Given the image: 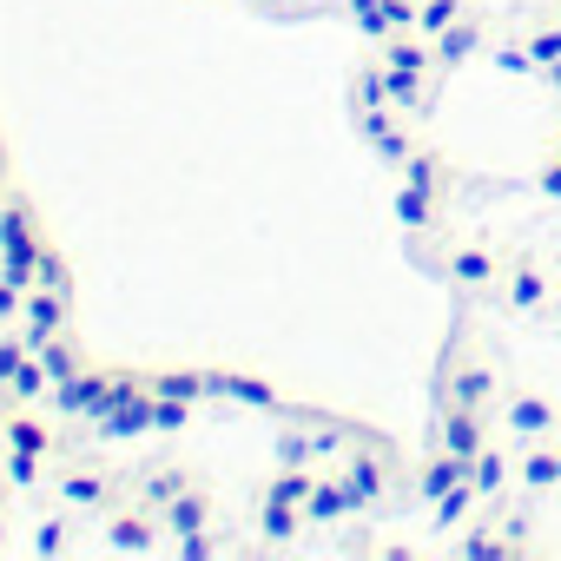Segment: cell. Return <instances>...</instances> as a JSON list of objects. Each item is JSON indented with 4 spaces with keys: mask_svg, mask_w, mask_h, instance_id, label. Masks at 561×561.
Listing matches in <instances>:
<instances>
[{
    "mask_svg": "<svg viewBox=\"0 0 561 561\" xmlns=\"http://www.w3.org/2000/svg\"><path fill=\"white\" fill-rule=\"evenodd\" d=\"M436 397H456V403H476V410H495V364L482 351H462V337L443 351V383Z\"/></svg>",
    "mask_w": 561,
    "mask_h": 561,
    "instance_id": "cell-1",
    "label": "cell"
},
{
    "mask_svg": "<svg viewBox=\"0 0 561 561\" xmlns=\"http://www.w3.org/2000/svg\"><path fill=\"white\" fill-rule=\"evenodd\" d=\"M561 291H554V277H548V264L535 257V251H515L508 264H502V305L515 311V318H535V311H548Z\"/></svg>",
    "mask_w": 561,
    "mask_h": 561,
    "instance_id": "cell-2",
    "label": "cell"
},
{
    "mask_svg": "<svg viewBox=\"0 0 561 561\" xmlns=\"http://www.w3.org/2000/svg\"><path fill=\"white\" fill-rule=\"evenodd\" d=\"M502 251L495 244H449L443 251V277L462 291V298H489V291H502Z\"/></svg>",
    "mask_w": 561,
    "mask_h": 561,
    "instance_id": "cell-3",
    "label": "cell"
},
{
    "mask_svg": "<svg viewBox=\"0 0 561 561\" xmlns=\"http://www.w3.org/2000/svg\"><path fill=\"white\" fill-rule=\"evenodd\" d=\"M113 397H119V370H73V377L54 383L60 416H87V423H100L113 410Z\"/></svg>",
    "mask_w": 561,
    "mask_h": 561,
    "instance_id": "cell-4",
    "label": "cell"
},
{
    "mask_svg": "<svg viewBox=\"0 0 561 561\" xmlns=\"http://www.w3.org/2000/svg\"><path fill=\"white\" fill-rule=\"evenodd\" d=\"M489 430H495V416H489V410H476V403H456V397H436V443H443V449H456V456H476V449L489 443Z\"/></svg>",
    "mask_w": 561,
    "mask_h": 561,
    "instance_id": "cell-5",
    "label": "cell"
},
{
    "mask_svg": "<svg viewBox=\"0 0 561 561\" xmlns=\"http://www.w3.org/2000/svg\"><path fill=\"white\" fill-rule=\"evenodd\" d=\"M165 528L179 535V554H211L218 541L205 535L211 528V495L205 489H179L172 502H165Z\"/></svg>",
    "mask_w": 561,
    "mask_h": 561,
    "instance_id": "cell-6",
    "label": "cell"
},
{
    "mask_svg": "<svg viewBox=\"0 0 561 561\" xmlns=\"http://www.w3.org/2000/svg\"><path fill=\"white\" fill-rule=\"evenodd\" d=\"M502 430L515 443H535V436H561V416H554V403L541 390H508L502 397Z\"/></svg>",
    "mask_w": 561,
    "mask_h": 561,
    "instance_id": "cell-7",
    "label": "cell"
},
{
    "mask_svg": "<svg viewBox=\"0 0 561 561\" xmlns=\"http://www.w3.org/2000/svg\"><path fill=\"white\" fill-rule=\"evenodd\" d=\"M67 285H34L27 291V305H21V337L27 344H47V337H60L67 331Z\"/></svg>",
    "mask_w": 561,
    "mask_h": 561,
    "instance_id": "cell-8",
    "label": "cell"
},
{
    "mask_svg": "<svg viewBox=\"0 0 561 561\" xmlns=\"http://www.w3.org/2000/svg\"><path fill=\"white\" fill-rule=\"evenodd\" d=\"M482 41H489V21L469 8L456 27H443V34L430 41V47H436V73H456L462 60H476V54H482Z\"/></svg>",
    "mask_w": 561,
    "mask_h": 561,
    "instance_id": "cell-9",
    "label": "cell"
},
{
    "mask_svg": "<svg viewBox=\"0 0 561 561\" xmlns=\"http://www.w3.org/2000/svg\"><path fill=\"white\" fill-rule=\"evenodd\" d=\"M211 397H231L244 410H285V390L257 370H211Z\"/></svg>",
    "mask_w": 561,
    "mask_h": 561,
    "instance_id": "cell-10",
    "label": "cell"
},
{
    "mask_svg": "<svg viewBox=\"0 0 561 561\" xmlns=\"http://www.w3.org/2000/svg\"><path fill=\"white\" fill-rule=\"evenodd\" d=\"M515 476H522V489H535V495L561 489V449H554V436H535V443H522V462H515Z\"/></svg>",
    "mask_w": 561,
    "mask_h": 561,
    "instance_id": "cell-11",
    "label": "cell"
},
{
    "mask_svg": "<svg viewBox=\"0 0 561 561\" xmlns=\"http://www.w3.org/2000/svg\"><path fill=\"white\" fill-rule=\"evenodd\" d=\"M462 476H469V456H456V449H443V443H436V449L423 456V469H416V495H423V502H436V495H449Z\"/></svg>",
    "mask_w": 561,
    "mask_h": 561,
    "instance_id": "cell-12",
    "label": "cell"
},
{
    "mask_svg": "<svg viewBox=\"0 0 561 561\" xmlns=\"http://www.w3.org/2000/svg\"><path fill=\"white\" fill-rule=\"evenodd\" d=\"M305 515H311V522H344V515H357V495H351L344 469H324V476L311 482V502H305Z\"/></svg>",
    "mask_w": 561,
    "mask_h": 561,
    "instance_id": "cell-13",
    "label": "cell"
},
{
    "mask_svg": "<svg viewBox=\"0 0 561 561\" xmlns=\"http://www.w3.org/2000/svg\"><path fill=\"white\" fill-rule=\"evenodd\" d=\"M502 528H508V522H502ZM502 528L462 535V554H469V561H522V554H535V541L522 535V522H515V535H502Z\"/></svg>",
    "mask_w": 561,
    "mask_h": 561,
    "instance_id": "cell-14",
    "label": "cell"
},
{
    "mask_svg": "<svg viewBox=\"0 0 561 561\" xmlns=\"http://www.w3.org/2000/svg\"><path fill=\"white\" fill-rule=\"evenodd\" d=\"M397 218H403V231H436V218H443V192H423V185L397 179Z\"/></svg>",
    "mask_w": 561,
    "mask_h": 561,
    "instance_id": "cell-15",
    "label": "cell"
},
{
    "mask_svg": "<svg viewBox=\"0 0 561 561\" xmlns=\"http://www.w3.org/2000/svg\"><path fill=\"white\" fill-rule=\"evenodd\" d=\"M397 179H410V185H423V192H443V198H449V185H456L449 159H443V152H430V146H416V152L397 165Z\"/></svg>",
    "mask_w": 561,
    "mask_h": 561,
    "instance_id": "cell-16",
    "label": "cell"
},
{
    "mask_svg": "<svg viewBox=\"0 0 561 561\" xmlns=\"http://www.w3.org/2000/svg\"><path fill=\"white\" fill-rule=\"evenodd\" d=\"M159 397H185V403H198V397H211V370H192V364H172V370H152L146 377Z\"/></svg>",
    "mask_w": 561,
    "mask_h": 561,
    "instance_id": "cell-17",
    "label": "cell"
},
{
    "mask_svg": "<svg viewBox=\"0 0 561 561\" xmlns=\"http://www.w3.org/2000/svg\"><path fill=\"white\" fill-rule=\"evenodd\" d=\"M522 47H528L535 73H541V67H561V21H554V14H535V21L522 27Z\"/></svg>",
    "mask_w": 561,
    "mask_h": 561,
    "instance_id": "cell-18",
    "label": "cell"
},
{
    "mask_svg": "<svg viewBox=\"0 0 561 561\" xmlns=\"http://www.w3.org/2000/svg\"><path fill=\"white\" fill-rule=\"evenodd\" d=\"M469 482H476L482 495H502V482H508V449H502L495 436H489V443L469 456Z\"/></svg>",
    "mask_w": 561,
    "mask_h": 561,
    "instance_id": "cell-19",
    "label": "cell"
},
{
    "mask_svg": "<svg viewBox=\"0 0 561 561\" xmlns=\"http://www.w3.org/2000/svg\"><path fill=\"white\" fill-rule=\"evenodd\" d=\"M305 522H311V515H305L298 502H271V495H264V508H257V528H264V541H291Z\"/></svg>",
    "mask_w": 561,
    "mask_h": 561,
    "instance_id": "cell-20",
    "label": "cell"
},
{
    "mask_svg": "<svg viewBox=\"0 0 561 561\" xmlns=\"http://www.w3.org/2000/svg\"><path fill=\"white\" fill-rule=\"evenodd\" d=\"M476 502H482V489H476V482H469V476H462V482H456V489H449V495H436V502H430V508H436V528H462V522H469V508H476Z\"/></svg>",
    "mask_w": 561,
    "mask_h": 561,
    "instance_id": "cell-21",
    "label": "cell"
},
{
    "mask_svg": "<svg viewBox=\"0 0 561 561\" xmlns=\"http://www.w3.org/2000/svg\"><path fill=\"white\" fill-rule=\"evenodd\" d=\"M462 14H469V0H416V34H430V41H436V34H443V27H456Z\"/></svg>",
    "mask_w": 561,
    "mask_h": 561,
    "instance_id": "cell-22",
    "label": "cell"
},
{
    "mask_svg": "<svg viewBox=\"0 0 561 561\" xmlns=\"http://www.w3.org/2000/svg\"><path fill=\"white\" fill-rule=\"evenodd\" d=\"M8 449H21V456H47V449H54V430H47L41 416H14V423H8Z\"/></svg>",
    "mask_w": 561,
    "mask_h": 561,
    "instance_id": "cell-23",
    "label": "cell"
},
{
    "mask_svg": "<svg viewBox=\"0 0 561 561\" xmlns=\"http://www.w3.org/2000/svg\"><path fill=\"white\" fill-rule=\"evenodd\" d=\"M60 495H67L73 508H93V502H106V476H100V469H73V476L60 482Z\"/></svg>",
    "mask_w": 561,
    "mask_h": 561,
    "instance_id": "cell-24",
    "label": "cell"
},
{
    "mask_svg": "<svg viewBox=\"0 0 561 561\" xmlns=\"http://www.w3.org/2000/svg\"><path fill=\"white\" fill-rule=\"evenodd\" d=\"M34 357L54 370V383H60V377H73V370H87V364L73 357V344H67V337H47V344H34Z\"/></svg>",
    "mask_w": 561,
    "mask_h": 561,
    "instance_id": "cell-25",
    "label": "cell"
},
{
    "mask_svg": "<svg viewBox=\"0 0 561 561\" xmlns=\"http://www.w3.org/2000/svg\"><path fill=\"white\" fill-rule=\"evenodd\" d=\"M47 390H54V370H47L41 357H27V364L14 370V397H21V403H34V397H47Z\"/></svg>",
    "mask_w": 561,
    "mask_h": 561,
    "instance_id": "cell-26",
    "label": "cell"
},
{
    "mask_svg": "<svg viewBox=\"0 0 561 561\" xmlns=\"http://www.w3.org/2000/svg\"><path fill=\"white\" fill-rule=\"evenodd\" d=\"M113 548H152V515H113Z\"/></svg>",
    "mask_w": 561,
    "mask_h": 561,
    "instance_id": "cell-27",
    "label": "cell"
},
{
    "mask_svg": "<svg viewBox=\"0 0 561 561\" xmlns=\"http://www.w3.org/2000/svg\"><path fill=\"white\" fill-rule=\"evenodd\" d=\"M159 397V390H152ZM192 423V403L185 397H159V410H152V430H185Z\"/></svg>",
    "mask_w": 561,
    "mask_h": 561,
    "instance_id": "cell-28",
    "label": "cell"
},
{
    "mask_svg": "<svg viewBox=\"0 0 561 561\" xmlns=\"http://www.w3.org/2000/svg\"><path fill=\"white\" fill-rule=\"evenodd\" d=\"M34 357V344L27 337H8V344H0V383H14V370Z\"/></svg>",
    "mask_w": 561,
    "mask_h": 561,
    "instance_id": "cell-29",
    "label": "cell"
},
{
    "mask_svg": "<svg viewBox=\"0 0 561 561\" xmlns=\"http://www.w3.org/2000/svg\"><path fill=\"white\" fill-rule=\"evenodd\" d=\"M21 305H27V291L14 285V277H0V324H14V318H21Z\"/></svg>",
    "mask_w": 561,
    "mask_h": 561,
    "instance_id": "cell-30",
    "label": "cell"
},
{
    "mask_svg": "<svg viewBox=\"0 0 561 561\" xmlns=\"http://www.w3.org/2000/svg\"><path fill=\"white\" fill-rule=\"evenodd\" d=\"M535 192H541V198H561V159H541V165H535Z\"/></svg>",
    "mask_w": 561,
    "mask_h": 561,
    "instance_id": "cell-31",
    "label": "cell"
},
{
    "mask_svg": "<svg viewBox=\"0 0 561 561\" xmlns=\"http://www.w3.org/2000/svg\"><path fill=\"white\" fill-rule=\"evenodd\" d=\"M41 476V456H21V449H8V482H34Z\"/></svg>",
    "mask_w": 561,
    "mask_h": 561,
    "instance_id": "cell-32",
    "label": "cell"
},
{
    "mask_svg": "<svg viewBox=\"0 0 561 561\" xmlns=\"http://www.w3.org/2000/svg\"><path fill=\"white\" fill-rule=\"evenodd\" d=\"M41 548H47V554H60V548H67V535H60V522H47V528H41Z\"/></svg>",
    "mask_w": 561,
    "mask_h": 561,
    "instance_id": "cell-33",
    "label": "cell"
},
{
    "mask_svg": "<svg viewBox=\"0 0 561 561\" xmlns=\"http://www.w3.org/2000/svg\"><path fill=\"white\" fill-rule=\"evenodd\" d=\"M541 80H548V93H561V67H541Z\"/></svg>",
    "mask_w": 561,
    "mask_h": 561,
    "instance_id": "cell-34",
    "label": "cell"
},
{
    "mask_svg": "<svg viewBox=\"0 0 561 561\" xmlns=\"http://www.w3.org/2000/svg\"><path fill=\"white\" fill-rule=\"evenodd\" d=\"M548 159H561V126H554V133H548Z\"/></svg>",
    "mask_w": 561,
    "mask_h": 561,
    "instance_id": "cell-35",
    "label": "cell"
},
{
    "mask_svg": "<svg viewBox=\"0 0 561 561\" xmlns=\"http://www.w3.org/2000/svg\"><path fill=\"white\" fill-rule=\"evenodd\" d=\"M541 14H554V21H561V0H548V8H541Z\"/></svg>",
    "mask_w": 561,
    "mask_h": 561,
    "instance_id": "cell-36",
    "label": "cell"
},
{
    "mask_svg": "<svg viewBox=\"0 0 561 561\" xmlns=\"http://www.w3.org/2000/svg\"><path fill=\"white\" fill-rule=\"evenodd\" d=\"M0 502H8V482H0Z\"/></svg>",
    "mask_w": 561,
    "mask_h": 561,
    "instance_id": "cell-37",
    "label": "cell"
},
{
    "mask_svg": "<svg viewBox=\"0 0 561 561\" xmlns=\"http://www.w3.org/2000/svg\"><path fill=\"white\" fill-rule=\"evenodd\" d=\"M0 211H8V192H0Z\"/></svg>",
    "mask_w": 561,
    "mask_h": 561,
    "instance_id": "cell-38",
    "label": "cell"
},
{
    "mask_svg": "<svg viewBox=\"0 0 561 561\" xmlns=\"http://www.w3.org/2000/svg\"><path fill=\"white\" fill-rule=\"evenodd\" d=\"M0 548H8V535H0Z\"/></svg>",
    "mask_w": 561,
    "mask_h": 561,
    "instance_id": "cell-39",
    "label": "cell"
},
{
    "mask_svg": "<svg viewBox=\"0 0 561 561\" xmlns=\"http://www.w3.org/2000/svg\"><path fill=\"white\" fill-rule=\"evenodd\" d=\"M554 449H561V436H554Z\"/></svg>",
    "mask_w": 561,
    "mask_h": 561,
    "instance_id": "cell-40",
    "label": "cell"
}]
</instances>
